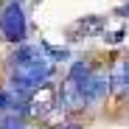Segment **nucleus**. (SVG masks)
<instances>
[{
  "label": "nucleus",
  "mask_w": 129,
  "mask_h": 129,
  "mask_svg": "<svg viewBox=\"0 0 129 129\" xmlns=\"http://www.w3.org/2000/svg\"><path fill=\"white\" fill-rule=\"evenodd\" d=\"M110 79H112V90H118V93H129V56L115 59Z\"/></svg>",
  "instance_id": "39448f33"
},
{
  "label": "nucleus",
  "mask_w": 129,
  "mask_h": 129,
  "mask_svg": "<svg viewBox=\"0 0 129 129\" xmlns=\"http://www.w3.org/2000/svg\"><path fill=\"white\" fill-rule=\"evenodd\" d=\"M59 104H62V110H81L84 104V95H81V90H79V84L76 81H70V79H64V84H62V90H59Z\"/></svg>",
  "instance_id": "20e7f679"
},
{
  "label": "nucleus",
  "mask_w": 129,
  "mask_h": 129,
  "mask_svg": "<svg viewBox=\"0 0 129 129\" xmlns=\"http://www.w3.org/2000/svg\"><path fill=\"white\" fill-rule=\"evenodd\" d=\"M51 110H53V90L48 87V84L39 87V90H34L28 95V101H25V112L28 115H45Z\"/></svg>",
  "instance_id": "7ed1b4c3"
},
{
  "label": "nucleus",
  "mask_w": 129,
  "mask_h": 129,
  "mask_svg": "<svg viewBox=\"0 0 129 129\" xmlns=\"http://www.w3.org/2000/svg\"><path fill=\"white\" fill-rule=\"evenodd\" d=\"M59 129H79L76 123H64V126H59Z\"/></svg>",
  "instance_id": "1a4fd4ad"
},
{
  "label": "nucleus",
  "mask_w": 129,
  "mask_h": 129,
  "mask_svg": "<svg viewBox=\"0 0 129 129\" xmlns=\"http://www.w3.org/2000/svg\"><path fill=\"white\" fill-rule=\"evenodd\" d=\"M0 31H3L6 39L11 42H23L25 39V14H23V6L17 3V0H11V3L3 6V11H0Z\"/></svg>",
  "instance_id": "f257e3e1"
},
{
  "label": "nucleus",
  "mask_w": 129,
  "mask_h": 129,
  "mask_svg": "<svg viewBox=\"0 0 129 129\" xmlns=\"http://www.w3.org/2000/svg\"><path fill=\"white\" fill-rule=\"evenodd\" d=\"M93 73H95V70L90 68V64H87V62H76V64H73V68H70V76H68V79H70V81H76V84H79V87H81V84H84V81H87V79H90Z\"/></svg>",
  "instance_id": "423d86ee"
},
{
  "label": "nucleus",
  "mask_w": 129,
  "mask_h": 129,
  "mask_svg": "<svg viewBox=\"0 0 129 129\" xmlns=\"http://www.w3.org/2000/svg\"><path fill=\"white\" fill-rule=\"evenodd\" d=\"M110 87H112L110 73H93L79 90H81V95H84V101H87V104H98L107 93H110Z\"/></svg>",
  "instance_id": "f03ea898"
},
{
  "label": "nucleus",
  "mask_w": 129,
  "mask_h": 129,
  "mask_svg": "<svg viewBox=\"0 0 129 129\" xmlns=\"http://www.w3.org/2000/svg\"><path fill=\"white\" fill-rule=\"evenodd\" d=\"M123 39V31H115V34H107L104 37V42H110V45H115V42H121Z\"/></svg>",
  "instance_id": "6e6552de"
},
{
  "label": "nucleus",
  "mask_w": 129,
  "mask_h": 129,
  "mask_svg": "<svg viewBox=\"0 0 129 129\" xmlns=\"http://www.w3.org/2000/svg\"><path fill=\"white\" fill-rule=\"evenodd\" d=\"M101 25H104V23H101L98 17H87V20H81V23H76L73 28H76V31H84V37H87V34H93V31H98Z\"/></svg>",
  "instance_id": "0eeeda50"
}]
</instances>
